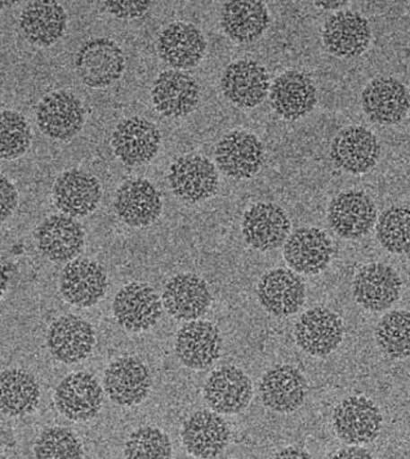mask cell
Listing matches in <instances>:
<instances>
[{
  "mask_svg": "<svg viewBox=\"0 0 410 459\" xmlns=\"http://www.w3.org/2000/svg\"><path fill=\"white\" fill-rule=\"evenodd\" d=\"M75 69L87 87L101 90L119 81L126 70V58L114 40L93 38L83 43L76 52Z\"/></svg>",
  "mask_w": 410,
  "mask_h": 459,
  "instance_id": "1",
  "label": "cell"
},
{
  "mask_svg": "<svg viewBox=\"0 0 410 459\" xmlns=\"http://www.w3.org/2000/svg\"><path fill=\"white\" fill-rule=\"evenodd\" d=\"M168 181L177 198L188 203L205 202L215 195L220 185L217 168L202 155L177 158L170 167Z\"/></svg>",
  "mask_w": 410,
  "mask_h": 459,
  "instance_id": "2",
  "label": "cell"
},
{
  "mask_svg": "<svg viewBox=\"0 0 410 459\" xmlns=\"http://www.w3.org/2000/svg\"><path fill=\"white\" fill-rule=\"evenodd\" d=\"M113 313L126 331L141 333L152 329L161 320L163 303L149 284L134 281L124 285L115 296Z\"/></svg>",
  "mask_w": 410,
  "mask_h": 459,
  "instance_id": "3",
  "label": "cell"
},
{
  "mask_svg": "<svg viewBox=\"0 0 410 459\" xmlns=\"http://www.w3.org/2000/svg\"><path fill=\"white\" fill-rule=\"evenodd\" d=\"M383 417L376 403L365 396H351L333 413L336 434L349 446H364L379 437Z\"/></svg>",
  "mask_w": 410,
  "mask_h": 459,
  "instance_id": "4",
  "label": "cell"
},
{
  "mask_svg": "<svg viewBox=\"0 0 410 459\" xmlns=\"http://www.w3.org/2000/svg\"><path fill=\"white\" fill-rule=\"evenodd\" d=\"M379 138L362 126L341 129L330 145V158L335 166L351 175L370 172L379 163Z\"/></svg>",
  "mask_w": 410,
  "mask_h": 459,
  "instance_id": "5",
  "label": "cell"
},
{
  "mask_svg": "<svg viewBox=\"0 0 410 459\" xmlns=\"http://www.w3.org/2000/svg\"><path fill=\"white\" fill-rule=\"evenodd\" d=\"M214 158L218 169L227 178L249 179L264 166V143L249 132H229L217 143Z\"/></svg>",
  "mask_w": 410,
  "mask_h": 459,
  "instance_id": "6",
  "label": "cell"
},
{
  "mask_svg": "<svg viewBox=\"0 0 410 459\" xmlns=\"http://www.w3.org/2000/svg\"><path fill=\"white\" fill-rule=\"evenodd\" d=\"M161 143V134L158 126L141 117L123 120L111 136L115 157L128 167L150 163L158 155Z\"/></svg>",
  "mask_w": 410,
  "mask_h": 459,
  "instance_id": "7",
  "label": "cell"
},
{
  "mask_svg": "<svg viewBox=\"0 0 410 459\" xmlns=\"http://www.w3.org/2000/svg\"><path fill=\"white\" fill-rule=\"evenodd\" d=\"M84 122V106L75 94L66 91L46 94L38 105V126L52 140H72L82 131Z\"/></svg>",
  "mask_w": 410,
  "mask_h": 459,
  "instance_id": "8",
  "label": "cell"
},
{
  "mask_svg": "<svg viewBox=\"0 0 410 459\" xmlns=\"http://www.w3.org/2000/svg\"><path fill=\"white\" fill-rule=\"evenodd\" d=\"M35 240L44 257L55 264H69L83 252L85 234L74 217L53 214L41 221L35 230Z\"/></svg>",
  "mask_w": 410,
  "mask_h": 459,
  "instance_id": "9",
  "label": "cell"
},
{
  "mask_svg": "<svg viewBox=\"0 0 410 459\" xmlns=\"http://www.w3.org/2000/svg\"><path fill=\"white\" fill-rule=\"evenodd\" d=\"M344 334L341 317L327 307L310 308L294 328L298 347L317 358H326L335 352L344 341Z\"/></svg>",
  "mask_w": 410,
  "mask_h": 459,
  "instance_id": "10",
  "label": "cell"
},
{
  "mask_svg": "<svg viewBox=\"0 0 410 459\" xmlns=\"http://www.w3.org/2000/svg\"><path fill=\"white\" fill-rule=\"evenodd\" d=\"M321 40L324 48L336 57H359L370 48V22L359 12H337L324 23Z\"/></svg>",
  "mask_w": 410,
  "mask_h": 459,
  "instance_id": "11",
  "label": "cell"
},
{
  "mask_svg": "<svg viewBox=\"0 0 410 459\" xmlns=\"http://www.w3.org/2000/svg\"><path fill=\"white\" fill-rule=\"evenodd\" d=\"M53 399L62 416L74 422H85L93 420L101 411V385L91 373H72L62 379Z\"/></svg>",
  "mask_w": 410,
  "mask_h": 459,
  "instance_id": "12",
  "label": "cell"
},
{
  "mask_svg": "<svg viewBox=\"0 0 410 459\" xmlns=\"http://www.w3.org/2000/svg\"><path fill=\"white\" fill-rule=\"evenodd\" d=\"M330 228L347 240H356L370 234L377 221V207L373 199L358 190L345 191L330 202Z\"/></svg>",
  "mask_w": 410,
  "mask_h": 459,
  "instance_id": "13",
  "label": "cell"
},
{
  "mask_svg": "<svg viewBox=\"0 0 410 459\" xmlns=\"http://www.w3.org/2000/svg\"><path fill=\"white\" fill-rule=\"evenodd\" d=\"M153 378L149 368L132 356L113 361L103 375V387L111 402L122 407H135L149 396Z\"/></svg>",
  "mask_w": 410,
  "mask_h": 459,
  "instance_id": "14",
  "label": "cell"
},
{
  "mask_svg": "<svg viewBox=\"0 0 410 459\" xmlns=\"http://www.w3.org/2000/svg\"><path fill=\"white\" fill-rule=\"evenodd\" d=\"M108 273L99 262L78 258L62 270L60 290L65 301L76 307H92L108 292Z\"/></svg>",
  "mask_w": 410,
  "mask_h": 459,
  "instance_id": "15",
  "label": "cell"
},
{
  "mask_svg": "<svg viewBox=\"0 0 410 459\" xmlns=\"http://www.w3.org/2000/svg\"><path fill=\"white\" fill-rule=\"evenodd\" d=\"M241 232L248 246L259 252H270L285 244L291 221L284 209L274 203H257L243 216Z\"/></svg>",
  "mask_w": 410,
  "mask_h": 459,
  "instance_id": "16",
  "label": "cell"
},
{
  "mask_svg": "<svg viewBox=\"0 0 410 459\" xmlns=\"http://www.w3.org/2000/svg\"><path fill=\"white\" fill-rule=\"evenodd\" d=\"M117 216L131 228L152 225L163 212V199L158 188L143 178L123 182L115 195Z\"/></svg>",
  "mask_w": 410,
  "mask_h": 459,
  "instance_id": "17",
  "label": "cell"
},
{
  "mask_svg": "<svg viewBox=\"0 0 410 459\" xmlns=\"http://www.w3.org/2000/svg\"><path fill=\"white\" fill-rule=\"evenodd\" d=\"M96 334L87 320L76 315H64L51 324L47 346L56 360L72 366L92 354Z\"/></svg>",
  "mask_w": 410,
  "mask_h": 459,
  "instance_id": "18",
  "label": "cell"
},
{
  "mask_svg": "<svg viewBox=\"0 0 410 459\" xmlns=\"http://www.w3.org/2000/svg\"><path fill=\"white\" fill-rule=\"evenodd\" d=\"M403 281L397 270L385 264L362 267L353 279L356 302L371 313H382L400 299Z\"/></svg>",
  "mask_w": 410,
  "mask_h": 459,
  "instance_id": "19",
  "label": "cell"
},
{
  "mask_svg": "<svg viewBox=\"0 0 410 459\" xmlns=\"http://www.w3.org/2000/svg\"><path fill=\"white\" fill-rule=\"evenodd\" d=\"M270 88L267 70L253 60L230 64L221 78V90L226 99L241 108L261 105L266 100Z\"/></svg>",
  "mask_w": 410,
  "mask_h": 459,
  "instance_id": "20",
  "label": "cell"
},
{
  "mask_svg": "<svg viewBox=\"0 0 410 459\" xmlns=\"http://www.w3.org/2000/svg\"><path fill=\"white\" fill-rule=\"evenodd\" d=\"M362 106L371 122L394 126L406 117L410 96L406 85L391 76L373 79L362 93Z\"/></svg>",
  "mask_w": 410,
  "mask_h": 459,
  "instance_id": "21",
  "label": "cell"
},
{
  "mask_svg": "<svg viewBox=\"0 0 410 459\" xmlns=\"http://www.w3.org/2000/svg\"><path fill=\"white\" fill-rule=\"evenodd\" d=\"M101 198L102 188L99 179L84 170H66L53 185L56 208L74 219L90 216L99 207Z\"/></svg>",
  "mask_w": 410,
  "mask_h": 459,
  "instance_id": "22",
  "label": "cell"
},
{
  "mask_svg": "<svg viewBox=\"0 0 410 459\" xmlns=\"http://www.w3.org/2000/svg\"><path fill=\"white\" fill-rule=\"evenodd\" d=\"M222 351L217 326L205 320L188 322L176 337V354L186 368L205 370L214 366Z\"/></svg>",
  "mask_w": 410,
  "mask_h": 459,
  "instance_id": "23",
  "label": "cell"
},
{
  "mask_svg": "<svg viewBox=\"0 0 410 459\" xmlns=\"http://www.w3.org/2000/svg\"><path fill=\"white\" fill-rule=\"evenodd\" d=\"M309 394L305 376L297 368L280 364L268 369L259 384L265 407L276 413H293L302 407Z\"/></svg>",
  "mask_w": 410,
  "mask_h": 459,
  "instance_id": "24",
  "label": "cell"
},
{
  "mask_svg": "<svg viewBox=\"0 0 410 459\" xmlns=\"http://www.w3.org/2000/svg\"><path fill=\"white\" fill-rule=\"evenodd\" d=\"M230 437L229 425L214 411H199L191 414L181 429L185 449L196 458H215L222 455L229 446Z\"/></svg>",
  "mask_w": 410,
  "mask_h": 459,
  "instance_id": "25",
  "label": "cell"
},
{
  "mask_svg": "<svg viewBox=\"0 0 410 459\" xmlns=\"http://www.w3.org/2000/svg\"><path fill=\"white\" fill-rule=\"evenodd\" d=\"M152 101L165 117H184L193 113L200 101V88L193 76L179 70H167L155 79Z\"/></svg>",
  "mask_w": 410,
  "mask_h": 459,
  "instance_id": "26",
  "label": "cell"
},
{
  "mask_svg": "<svg viewBox=\"0 0 410 459\" xmlns=\"http://www.w3.org/2000/svg\"><path fill=\"white\" fill-rule=\"evenodd\" d=\"M253 396L252 381L236 367H222L208 377L205 399L212 411L220 414H238L247 409Z\"/></svg>",
  "mask_w": 410,
  "mask_h": 459,
  "instance_id": "27",
  "label": "cell"
},
{
  "mask_svg": "<svg viewBox=\"0 0 410 459\" xmlns=\"http://www.w3.org/2000/svg\"><path fill=\"white\" fill-rule=\"evenodd\" d=\"M257 296L267 313L277 317L291 316L305 303L306 285L292 270H270L259 281Z\"/></svg>",
  "mask_w": 410,
  "mask_h": 459,
  "instance_id": "28",
  "label": "cell"
},
{
  "mask_svg": "<svg viewBox=\"0 0 410 459\" xmlns=\"http://www.w3.org/2000/svg\"><path fill=\"white\" fill-rule=\"evenodd\" d=\"M317 102V87L308 74L289 70L271 85V108L283 119H301L314 110Z\"/></svg>",
  "mask_w": 410,
  "mask_h": 459,
  "instance_id": "29",
  "label": "cell"
},
{
  "mask_svg": "<svg viewBox=\"0 0 410 459\" xmlns=\"http://www.w3.org/2000/svg\"><path fill=\"white\" fill-rule=\"evenodd\" d=\"M211 303L208 284L194 273H179L165 285L163 306L179 322L200 319L211 307Z\"/></svg>",
  "mask_w": 410,
  "mask_h": 459,
  "instance_id": "30",
  "label": "cell"
},
{
  "mask_svg": "<svg viewBox=\"0 0 410 459\" xmlns=\"http://www.w3.org/2000/svg\"><path fill=\"white\" fill-rule=\"evenodd\" d=\"M333 244L318 228L297 229L284 244V258L293 272L317 275L328 267Z\"/></svg>",
  "mask_w": 410,
  "mask_h": 459,
  "instance_id": "31",
  "label": "cell"
},
{
  "mask_svg": "<svg viewBox=\"0 0 410 459\" xmlns=\"http://www.w3.org/2000/svg\"><path fill=\"white\" fill-rule=\"evenodd\" d=\"M205 35L193 23H170L159 37V56L165 64L177 70L197 66L205 57Z\"/></svg>",
  "mask_w": 410,
  "mask_h": 459,
  "instance_id": "32",
  "label": "cell"
},
{
  "mask_svg": "<svg viewBox=\"0 0 410 459\" xmlns=\"http://www.w3.org/2000/svg\"><path fill=\"white\" fill-rule=\"evenodd\" d=\"M66 28V11L53 0L29 3L20 14L21 32L34 46H53L64 37Z\"/></svg>",
  "mask_w": 410,
  "mask_h": 459,
  "instance_id": "33",
  "label": "cell"
},
{
  "mask_svg": "<svg viewBox=\"0 0 410 459\" xmlns=\"http://www.w3.org/2000/svg\"><path fill=\"white\" fill-rule=\"evenodd\" d=\"M270 25V13L259 0L227 2L221 11V26L236 43L255 42Z\"/></svg>",
  "mask_w": 410,
  "mask_h": 459,
  "instance_id": "34",
  "label": "cell"
},
{
  "mask_svg": "<svg viewBox=\"0 0 410 459\" xmlns=\"http://www.w3.org/2000/svg\"><path fill=\"white\" fill-rule=\"evenodd\" d=\"M2 411L8 417H25L39 407L40 388L31 373L23 369L4 370L0 376Z\"/></svg>",
  "mask_w": 410,
  "mask_h": 459,
  "instance_id": "35",
  "label": "cell"
},
{
  "mask_svg": "<svg viewBox=\"0 0 410 459\" xmlns=\"http://www.w3.org/2000/svg\"><path fill=\"white\" fill-rule=\"evenodd\" d=\"M376 341L380 351L391 359L410 358V311L395 310L379 320Z\"/></svg>",
  "mask_w": 410,
  "mask_h": 459,
  "instance_id": "36",
  "label": "cell"
},
{
  "mask_svg": "<svg viewBox=\"0 0 410 459\" xmlns=\"http://www.w3.org/2000/svg\"><path fill=\"white\" fill-rule=\"evenodd\" d=\"M380 246L395 255L410 252V208L394 205L386 209L376 225Z\"/></svg>",
  "mask_w": 410,
  "mask_h": 459,
  "instance_id": "37",
  "label": "cell"
},
{
  "mask_svg": "<svg viewBox=\"0 0 410 459\" xmlns=\"http://www.w3.org/2000/svg\"><path fill=\"white\" fill-rule=\"evenodd\" d=\"M170 438L161 429L144 426L129 435L124 446V457L135 459L170 458Z\"/></svg>",
  "mask_w": 410,
  "mask_h": 459,
  "instance_id": "38",
  "label": "cell"
},
{
  "mask_svg": "<svg viewBox=\"0 0 410 459\" xmlns=\"http://www.w3.org/2000/svg\"><path fill=\"white\" fill-rule=\"evenodd\" d=\"M34 455L40 459H75L82 458L84 452L81 440L70 429L51 428L38 437Z\"/></svg>",
  "mask_w": 410,
  "mask_h": 459,
  "instance_id": "39",
  "label": "cell"
},
{
  "mask_svg": "<svg viewBox=\"0 0 410 459\" xmlns=\"http://www.w3.org/2000/svg\"><path fill=\"white\" fill-rule=\"evenodd\" d=\"M2 143L0 152L4 160H16L22 157L31 143V131L25 117L12 110L2 111Z\"/></svg>",
  "mask_w": 410,
  "mask_h": 459,
  "instance_id": "40",
  "label": "cell"
},
{
  "mask_svg": "<svg viewBox=\"0 0 410 459\" xmlns=\"http://www.w3.org/2000/svg\"><path fill=\"white\" fill-rule=\"evenodd\" d=\"M103 3V10L120 20H135L144 16L152 7L150 0H109Z\"/></svg>",
  "mask_w": 410,
  "mask_h": 459,
  "instance_id": "41",
  "label": "cell"
},
{
  "mask_svg": "<svg viewBox=\"0 0 410 459\" xmlns=\"http://www.w3.org/2000/svg\"><path fill=\"white\" fill-rule=\"evenodd\" d=\"M0 191H2V221H7L19 205V191L16 186L5 178H0Z\"/></svg>",
  "mask_w": 410,
  "mask_h": 459,
  "instance_id": "42",
  "label": "cell"
},
{
  "mask_svg": "<svg viewBox=\"0 0 410 459\" xmlns=\"http://www.w3.org/2000/svg\"><path fill=\"white\" fill-rule=\"evenodd\" d=\"M332 458H373L371 453L367 449L359 448V446H350V448L339 450L337 455Z\"/></svg>",
  "mask_w": 410,
  "mask_h": 459,
  "instance_id": "43",
  "label": "cell"
},
{
  "mask_svg": "<svg viewBox=\"0 0 410 459\" xmlns=\"http://www.w3.org/2000/svg\"><path fill=\"white\" fill-rule=\"evenodd\" d=\"M274 458H312V455L306 450L296 448V446H288V448L277 452Z\"/></svg>",
  "mask_w": 410,
  "mask_h": 459,
  "instance_id": "44",
  "label": "cell"
},
{
  "mask_svg": "<svg viewBox=\"0 0 410 459\" xmlns=\"http://www.w3.org/2000/svg\"><path fill=\"white\" fill-rule=\"evenodd\" d=\"M314 4L317 5L318 8H323V10H338V8L344 7V5L347 4V2L345 0H339V2H314Z\"/></svg>",
  "mask_w": 410,
  "mask_h": 459,
  "instance_id": "45",
  "label": "cell"
}]
</instances>
